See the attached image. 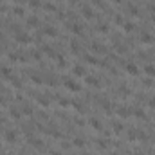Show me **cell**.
<instances>
[{
	"instance_id": "obj_14",
	"label": "cell",
	"mask_w": 155,
	"mask_h": 155,
	"mask_svg": "<svg viewBox=\"0 0 155 155\" xmlns=\"http://www.w3.org/2000/svg\"><path fill=\"white\" fill-rule=\"evenodd\" d=\"M90 126L94 128V130H103V125L99 123V119H96V117H92V119H90Z\"/></svg>"
},
{
	"instance_id": "obj_3",
	"label": "cell",
	"mask_w": 155,
	"mask_h": 155,
	"mask_svg": "<svg viewBox=\"0 0 155 155\" xmlns=\"http://www.w3.org/2000/svg\"><path fill=\"white\" fill-rule=\"evenodd\" d=\"M125 70L128 72V74H132V76H137L139 74V67L135 63H132V61H126V63H125Z\"/></svg>"
},
{
	"instance_id": "obj_18",
	"label": "cell",
	"mask_w": 155,
	"mask_h": 155,
	"mask_svg": "<svg viewBox=\"0 0 155 155\" xmlns=\"http://www.w3.org/2000/svg\"><path fill=\"white\" fill-rule=\"evenodd\" d=\"M123 29H125L126 33H132V31L135 29V24H133V22H125V24H123Z\"/></svg>"
},
{
	"instance_id": "obj_34",
	"label": "cell",
	"mask_w": 155,
	"mask_h": 155,
	"mask_svg": "<svg viewBox=\"0 0 155 155\" xmlns=\"http://www.w3.org/2000/svg\"><path fill=\"white\" fill-rule=\"evenodd\" d=\"M40 4H42V2H40V0H29V6H31V7H33V9H36V7H40Z\"/></svg>"
},
{
	"instance_id": "obj_4",
	"label": "cell",
	"mask_w": 155,
	"mask_h": 155,
	"mask_svg": "<svg viewBox=\"0 0 155 155\" xmlns=\"http://www.w3.org/2000/svg\"><path fill=\"white\" fill-rule=\"evenodd\" d=\"M15 40H16V42H20V43H31V42H33V38H31L29 34H25V33H16L15 34Z\"/></svg>"
},
{
	"instance_id": "obj_17",
	"label": "cell",
	"mask_w": 155,
	"mask_h": 155,
	"mask_svg": "<svg viewBox=\"0 0 155 155\" xmlns=\"http://www.w3.org/2000/svg\"><path fill=\"white\" fill-rule=\"evenodd\" d=\"M144 72H146L148 76H155V65H151V63L144 65Z\"/></svg>"
},
{
	"instance_id": "obj_46",
	"label": "cell",
	"mask_w": 155,
	"mask_h": 155,
	"mask_svg": "<svg viewBox=\"0 0 155 155\" xmlns=\"http://www.w3.org/2000/svg\"><path fill=\"white\" fill-rule=\"evenodd\" d=\"M151 20H153V22H155V13H153V15H151Z\"/></svg>"
},
{
	"instance_id": "obj_31",
	"label": "cell",
	"mask_w": 155,
	"mask_h": 155,
	"mask_svg": "<svg viewBox=\"0 0 155 155\" xmlns=\"http://www.w3.org/2000/svg\"><path fill=\"white\" fill-rule=\"evenodd\" d=\"M43 9H45V11H56V7L50 4V2H45L43 4Z\"/></svg>"
},
{
	"instance_id": "obj_10",
	"label": "cell",
	"mask_w": 155,
	"mask_h": 155,
	"mask_svg": "<svg viewBox=\"0 0 155 155\" xmlns=\"http://www.w3.org/2000/svg\"><path fill=\"white\" fill-rule=\"evenodd\" d=\"M112 130L116 133H121L123 130H125V125H123V123H117V121H112Z\"/></svg>"
},
{
	"instance_id": "obj_38",
	"label": "cell",
	"mask_w": 155,
	"mask_h": 155,
	"mask_svg": "<svg viewBox=\"0 0 155 155\" xmlns=\"http://www.w3.org/2000/svg\"><path fill=\"white\" fill-rule=\"evenodd\" d=\"M142 85H144V87H151V85H153V81L146 78V79H142Z\"/></svg>"
},
{
	"instance_id": "obj_40",
	"label": "cell",
	"mask_w": 155,
	"mask_h": 155,
	"mask_svg": "<svg viewBox=\"0 0 155 155\" xmlns=\"http://www.w3.org/2000/svg\"><path fill=\"white\" fill-rule=\"evenodd\" d=\"M76 125H78V126H83L85 121H83V119H76Z\"/></svg>"
},
{
	"instance_id": "obj_43",
	"label": "cell",
	"mask_w": 155,
	"mask_h": 155,
	"mask_svg": "<svg viewBox=\"0 0 155 155\" xmlns=\"http://www.w3.org/2000/svg\"><path fill=\"white\" fill-rule=\"evenodd\" d=\"M133 155H144V153H141V151H135V153H133Z\"/></svg>"
},
{
	"instance_id": "obj_32",
	"label": "cell",
	"mask_w": 155,
	"mask_h": 155,
	"mask_svg": "<svg viewBox=\"0 0 155 155\" xmlns=\"http://www.w3.org/2000/svg\"><path fill=\"white\" fill-rule=\"evenodd\" d=\"M31 56L34 60H42V53H40V50H31Z\"/></svg>"
},
{
	"instance_id": "obj_44",
	"label": "cell",
	"mask_w": 155,
	"mask_h": 155,
	"mask_svg": "<svg viewBox=\"0 0 155 155\" xmlns=\"http://www.w3.org/2000/svg\"><path fill=\"white\" fill-rule=\"evenodd\" d=\"M114 2H116V4H121V2H123V0H114Z\"/></svg>"
},
{
	"instance_id": "obj_30",
	"label": "cell",
	"mask_w": 155,
	"mask_h": 155,
	"mask_svg": "<svg viewBox=\"0 0 155 155\" xmlns=\"http://www.w3.org/2000/svg\"><path fill=\"white\" fill-rule=\"evenodd\" d=\"M13 13H15L16 16H24V13H25V11H24V9H22V7H18V6H16V7L13 9Z\"/></svg>"
},
{
	"instance_id": "obj_47",
	"label": "cell",
	"mask_w": 155,
	"mask_h": 155,
	"mask_svg": "<svg viewBox=\"0 0 155 155\" xmlns=\"http://www.w3.org/2000/svg\"><path fill=\"white\" fill-rule=\"evenodd\" d=\"M13 2H20V0H13Z\"/></svg>"
},
{
	"instance_id": "obj_12",
	"label": "cell",
	"mask_w": 155,
	"mask_h": 155,
	"mask_svg": "<svg viewBox=\"0 0 155 155\" xmlns=\"http://www.w3.org/2000/svg\"><path fill=\"white\" fill-rule=\"evenodd\" d=\"M27 25H29V27H38V25H40V18H38V16H31V18L27 20Z\"/></svg>"
},
{
	"instance_id": "obj_13",
	"label": "cell",
	"mask_w": 155,
	"mask_h": 155,
	"mask_svg": "<svg viewBox=\"0 0 155 155\" xmlns=\"http://www.w3.org/2000/svg\"><path fill=\"white\" fill-rule=\"evenodd\" d=\"M87 83H88V85H94V87H99L101 81H99L96 76H87Z\"/></svg>"
},
{
	"instance_id": "obj_39",
	"label": "cell",
	"mask_w": 155,
	"mask_h": 155,
	"mask_svg": "<svg viewBox=\"0 0 155 155\" xmlns=\"http://www.w3.org/2000/svg\"><path fill=\"white\" fill-rule=\"evenodd\" d=\"M148 105H150V107H151V108H155V97H151V99H150V101H148Z\"/></svg>"
},
{
	"instance_id": "obj_45",
	"label": "cell",
	"mask_w": 155,
	"mask_h": 155,
	"mask_svg": "<svg viewBox=\"0 0 155 155\" xmlns=\"http://www.w3.org/2000/svg\"><path fill=\"white\" fill-rule=\"evenodd\" d=\"M2 40H4V34H2V33H0V42H2Z\"/></svg>"
},
{
	"instance_id": "obj_7",
	"label": "cell",
	"mask_w": 155,
	"mask_h": 155,
	"mask_svg": "<svg viewBox=\"0 0 155 155\" xmlns=\"http://www.w3.org/2000/svg\"><path fill=\"white\" fill-rule=\"evenodd\" d=\"M72 74H74L76 78H81V76L87 74V70H85L83 65H74V67H72Z\"/></svg>"
},
{
	"instance_id": "obj_28",
	"label": "cell",
	"mask_w": 155,
	"mask_h": 155,
	"mask_svg": "<svg viewBox=\"0 0 155 155\" xmlns=\"http://www.w3.org/2000/svg\"><path fill=\"white\" fill-rule=\"evenodd\" d=\"M137 135H139V130H130V132H128V139H130V141H135Z\"/></svg>"
},
{
	"instance_id": "obj_29",
	"label": "cell",
	"mask_w": 155,
	"mask_h": 155,
	"mask_svg": "<svg viewBox=\"0 0 155 155\" xmlns=\"http://www.w3.org/2000/svg\"><path fill=\"white\" fill-rule=\"evenodd\" d=\"M38 103H40V105H42V107H49V99L47 97H43V96H38Z\"/></svg>"
},
{
	"instance_id": "obj_36",
	"label": "cell",
	"mask_w": 155,
	"mask_h": 155,
	"mask_svg": "<svg viewBox=\"0 0 155 155\" xmlns=\"http://www.w3.org/2000/svg\"><path fill=\"white\" fill-rule=\"evenodd\" d=\"M58 65H60V67H65V65H67V61H65L63 56H58Z\"/></svg>"
},
{
	"instance_id": "obj_2",
	"label": "cell",
	"mask_w": 155,
	"mask_h": 155,
	"mask_svg": "<svg viewBox=\"0 0 155 155\" xmlns=\"http://www.w3.org/2000/svg\"><path fill=\"white\" fill-rule=\"evenodd\" d=\"M90 50L92 53H96V54H105L107 53V47L103 45V43H97V42H92V45H90Z\"/></svg>"
},
{
	"instance_id": "obj_41",
	"label": "cell",
	"mask_w": 155,
	"mask_h": 155,
	"mask_svg": "<svg viewBox=\"0 0 155 155\" xmlns=\"http://www.w3.org/2000/svg\"><path fill=\"white\" fill-rule=\"evenodd\" d=\"M61 148H70V142H61Z\"/></svg>"
},
{
	"instance_id": "obj_23",
	"label": "cell",
	"mask_w": 155,
	"mask_h": 155,
	"mask_svg": "<svg viewBox=\"0 0 155 155\" xmlns=\"http://www.w3.org/2000/svg\"><path fill=\"white\" fill-rule=\"evenodd\" d=\"M43 33H45L47 36H50V38H54V36H56V29H54V27H45Z\"/></svg>"
},
{
	"instance_id": "obj_33",
	"label": "cell",
	"mask_w": 155,
	"mask_h": 155,
	"mask_svg": "<svg viewBox=\"0 0 155 155\" xmlns=\"http://www.w3.org/2000/svg\"><path fill=\"white\" fill-rule=\"evenodd\" d=\"M116 53H117V54H125V53H126V47H125V45H117V47H116Z\"/></svg>"
},
{
	"instance_id": "obj_6",
	"label": "cell",
	"mask_w": 155,
	"mask_h": 155,
	"mask_svg": "<svg viewBox=\"0 0 155 155\" xmlns=\"http://www.w3.org/2000/svg\"><path fill=\"white\" fill-rule=\"evenodd\" d=\"M81 15H83L85 18H92V16H94V9H92L88 4H83V6H81Z\"/></svg>"
},
{
	"instance_id": "obj_15",
	"label": "cell",
	"mask_w": 155,
	"mask_h": 155,
	"mask_svg": "<svg viewBox=\"0 0 155 155\" xmlns=\"http://www.w3.org/2000/svg\"><path fill=\"white\" fill-rule=\"evenodd\" d=\"M70 50H72V53H79V50H81V45L76 42V40H70Z\"/></svg>"
},
{
	"instance_id": "obj_16",
	"label": "cell",
	"mask_w": 155,
	"mask_h": 155,
	"mask_svg": "<svg viewBox=\"0 0 155 155\" xmlns=\"http://www.w3.org/2000/svg\"><path fill=\"white\" fill-rule=\"evenodd\" d=\"M22 114H24V116H33L34 110H33V107H31V105H24L22 107Z\"/></svg>"
},
{
	"instance_id": "obj_22",
	"label": "cell",
	"mask_w": 155,
	"mask_h": 155,
	"mask_svg": "<svg viewBox=\"0 0 155 155\" xmlns=\"http://www.w3.org/2000/svg\"><path fill=\"white\" fill-rule=\"evenodd\" d=\"M96 29H97V31H101V33H108V24H105V22H99Z\"/></svg>"
},
{
	"instance_id": "obj_24",
	"label": "cell",
	"mask_w": 155,
	"mask_h": 155,
	"mask_svg": "<svg viewBox=\"0 0 155 155\" xmlns=\"http://www.w3.org/2000/svg\"><path fill=\"white\" fill-rule=\"evenodd\" d=\"M132 114H133V116H137V117H146V114H144V110L142 108H135V110H132Z\"/></svg>"
},
{
	"instance_id": "obj_5",
	"label": "cell",
	"mask_w": 155,
	"mask_h": 155,
	"mask_svg": "<svg viewBox=\"0 0 155 155\" xmlns=\"http://www.w3.org/2000/svg\"><path fill=\"white\" fill-rule=\"evenodd\" d=\"M116 112H117V116H121V117H128L130 114H132V110L128 107H125V105H117Z\"/></svg>"
},
{
	"instance_id": "obj_21",
	"label": "cell",
	"mask_w": 155,
	"mask_h": 155,
	"mask_svg": "<svg viewBox=\"0 0 155 155\" xmlns=\"http://www.w3.org/2000/svg\"><path fill=\"white\" fill-rule=\"evenodd\" d=\"M9 81H11V85H13L15 88H20V87H22V81H20L16 76H11V79H9Z\"/></svg>"
},
{
	"instance_id": "obj_20",
	"label": "cell",
	"mask_w": 155,
	"mask_h": 155,
	"mask_svg": "<svg viewBox=\"0 0 155 155\" xmlns=\"http://www.w3.org/2000/svg\"><path fill=\"white\" fill-rule=\"evenodd\" d=\"M85 61L87 63H92V65H97V58L92 56V54H85Z\"/></svg>"
},
{
	"instance_id": "obj_37",
	"label": "cell",
	"mask_w": 155,
	"mask_h": 155,
	"mask_svg": "<svg viewBox=\"0 0 155 155\" xmlns=\"http://www.w3.org/2000/svg\"><path fill=\"white\" fill-rule=\"evenodd\" d=\"M58 101H60V105H61V107H69V105H70V101H69V99H63V97H60Z\"/></svg>"
},
{
	"instance_id": "obj_35",
	"label": "cell",
	"mask_w": 155,
	"mask_h": 155,
	"mask_svg": "<svg viewBox=\"0 0 155 155\" xmlns=\"http://www.w3.org/2000/svg\"><path fill=\"white\" fill-rule=\"evenodd\" d=\"M31 81H33V83H36V85L43 83V81H42V78H40V76H34V74H33V78H31Z\"/></svg>"
},
{
	"instance_id": "obj_49",
	"label": "cell",
	"mask_w": 155,
	"mask_h": 155,
	"mask_svg": "<svg viewBox=\"0 0 155 155\" xmlns=\"http://www.w3.org/2000/svg\"><path fill=\"white\" fill-rule=\"evenodd\" d=\"M0 2H2V0H0Z\"/></svg>"
},
{
	"instance_id": "obj_48",
	"label": "cell",
	"mask_w": 155,
	"mask_h": 155,
	"mask_svg": "<svg viewBox=\"0 0 155 155\" xmlns=\"http://www.w3.org/2000/svg\"><path fill=\"white\" fill-rule=\"evenodd\" d=\"M0 54H2V50H0Z\"/></svg>"
},
{
	"instance_id": "obj_27",
	"label": "cell",
	"mask_w": 155,
	"mask_h": 155,
	"mask_svg": "<svg viewBox=\"0 0 155 155\" xmlns=\"http://www.w3.org/2000/svg\"><path fill=\"white\" fill-rule=\"evenodd\" d=\"M128 13H130L132 16H137V15H139V9H137L135 6H132V4H130V6H128Z\"/></svg>"
},
{
	"instance_id": "obj_26",
	"label": "cell",
	"mask_w": 155,
	"mask_h": 155,
	"mask_svg": "<svg viewBox=\"0 0 155 155\" xmlns=\"http://www.w3.org/2000/svg\"><path fill=\"white\" fill-rule=\"evenodd\" d=\"M72 144H74V146H78V148H83V146H85V141L79 139V137H76L74 141H72Z\"/></svg>"
},
{
	"instance_id": "obj_19",
	"label": "cell",
	"mask_w": 155,
	"mask_h": 155,
	"mask_svg": "<svg viewBox=\"0 0 155 155\" xmlns=\"http://www.w3.org/2000/svg\"><path fill=\"white\" fill-rule=\"evenodd\" d=\"M141 42H142V43H151V42H153V36L148 34V33H144V34L141 36Z\"/></svg>"
},
{
	"instance_id": "obj_8",
	"label": "cell",
	"mask_w": 155,
	"mask_h": 155,
	"mask_svg": "<svg viewBox=\"0 0 155 155\" xmlns=\"http://www.w3.org/2000/svg\"><path fill=\"white\" fill-rule=\"evenodd\" d=\"M4 139H6V142H16V132L15 130H7L6 133H4Z\"/></svg>"
},
{
	"instance_id": "obj_11",
	"label": "cell",
	"mask_w": 155,
	"mask_h": 155,
	"mask_svg": "<svg viewBox=\"0 0 155 155\" xmlns=\"http://www.w3.org/2000/svg\"><path fill=\"white\" fill-rule=\"evenodd\" d=\"M70 29H72L74 34H83V25H81V24H72Z\"/></svg>"
},
{
	"instance_id": "obj_25",
	"label": "cell",
	"mask_w": 155,
	"mask_h": 155,
	"mask_svg": "<svg viewBox=\"0 0 155 155\" xmlns=\"http://www.w3.org/2000/svg\"><path fill=\"white\" fill-rule=\"evenodd\" d=\"M2 76L4 78H7V79H11V69H9V67H2Z\"/></svg>"
},
{
	"instance_id": "obj_9",
	"label": "cell",
	"mask_w": 155,
	"mask_h": 155,
	"mask_svg": "<svg viewBox=\"0 0 155 155\" xmlns=\"http://www.w3.org/2000/svg\"><path fill=\"white\" fill-rule=\"evenodd\" d=\"M9 116H11L13 119H20L24 114H22V110H18L16 107H9Z\"/></svg>"
},
{
	"instance_id": "obj_1",
	"label": "cell",
	"mask_w": 155,
	"mask_h": 155,
	"mask_svg": "<svg viewBox=\"0 0 155 155\" xmlns=\"http://www.w3.org/2000/svg\"><path fill=\"white\" fill-rule=\"evenodd\" d=\"M63 85H65L69 90H72V92H79V90H81V85L78 83V81H74L72 78H67V79L63 81Z\"/></svg>"
},
{
	"instance_id": "obj_42",
	"label": "cell",
	"mask_w": 155,
	"mask_h": 155,
	"mask_svg": "<svg viewBox=\"0 0 155 155\" xmlns=\"http://www.w3.org/2000/svg\"><path fill=\"white\" fill-rule=\"evenodd\" d=\"M49 155H63V153H60V151H56V150H54V151H50Z\"/></svg>"
}]
</instances>
